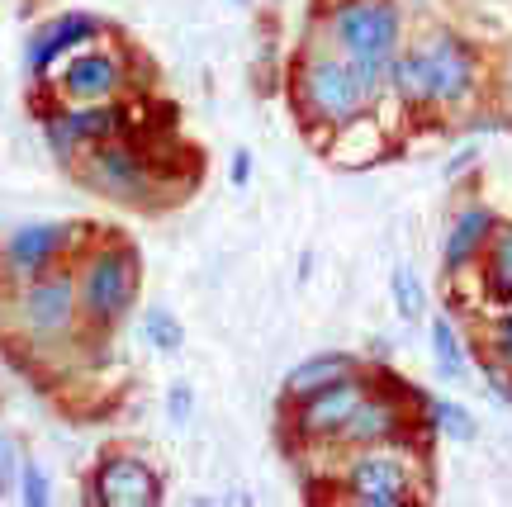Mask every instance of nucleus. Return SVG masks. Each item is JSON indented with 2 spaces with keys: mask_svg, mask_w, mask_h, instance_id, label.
<instances>
[{
  "mask_svg": "<svg viewBox=\"0 0 512 507\" xmlns=\"http://www.w3.org/2000/svg\"><path fill=\"white\" fill-rule=\"evenodd\" d=\"M356 370H366L361 356H351V351H318V356L299 361L290 375H285V384H280V408L294 399H309V394H318V389H328V384H337V380H347Z\"/></svg>",
  "mask_w": 512,
  "mask_h": 507,
  "instance_id": "4468645a",
  "label": "nucleus"
},
{
  "mask_svg": "<svg viewBox=\"0 0 512 507\" xmlns=\"http://www.w3.org/2000/svg\"><path fill=\"white\" fill-rule=\"evenodd\" d=\"M389 304H394L403 323H422L427 318V285H422V275L408 261H399L389 271Z\"/></svg>",
  "mask_w": 512,
  "mask_h": 507,
  "instance_id": "aec40b11",
  "label": "nucleus"
},
{
  "mask_svg": "<svg viewBox=\"0 0 512 507\" xmlns=\"http://www.w3.org/2000/svg\"><path fill=\"white\" fill-rule=\"evenodd\" d=\"M389 105L403 114H422L432 109V91H427V72L413 43H403L399 53L389 57Z\"/></svg>",
  "mask_w": 512,
  "mask_h": 507,
  "instance_id": "f3484780",
  "label": "nucleus"
},
{
  "mask_svg": "<svg viewBox=\"0 0 512 507\" xmlns=\"http://www.w3.org/2000/svg\"><path fill=\"white\" fill-rule=\"evenodd\" d=\"M494 228H498L494 204H484V200L460 204L456 214H451V223H446V237H441V275L456 280V275L470 271L479 261V252H484V242L494 237Z\"/></svg>",
  "mask_w": 512,
  "mask_h": 507,
  "instance_id": "ddd939ff",
  "label": "nucleus"
},
{
  "mask_svg": "<svg viewBox=\"0 0 512 507\" xmlns=\"http://www.w3.org/2000/svg\"><path fill=\"white\" fill-rule=\"evenodd\" d=\"M413 48L422 57L427 72V91H432V109H470L479 100V81H484V57L465 34H456L451 24H432L413 38Z\"/></svg>",
  "mask_w": 512,
  "mask_h": 507,
  "instance_id": "423d86ee",
  "label": "nucleus"
},
{
  "mask_svg": "<svg viewBox=\"0 0 512 507\" xmlns=\"http://www.w3.org/2000/svg\"><path fill=\"white\" fill-rule=\"evenodd\" d=\"M427 351H432V365H437L441 380L456 384L470 375V342L460 337L451 313H432V323H427Z\"/></svg>",
  "mask_w": 512,
  "mask_h": 507,
  "instance_id": "a211bd4d",
  "label": "nucleus"
},
{
  "mask_svg": "<svg viewBox=\"0 0 512 507\" xmlns=\"http://www.w3.org/2000/svg\"><path fill=\"white\" fill-rule=\"evenodd\" d=\"M484 370V384H489V394L498 403H512V365H498V361H479Z\"/></svg>",
  "mask_w": 512,
  "mask_h": 507,
  "instance_id": "bb28decb",
  "label": "nucleus"
},
{
  "mask_svg": "<svg viewBox=\"0 0 512 507\" xmlns=\"http://www.w3.org/2000/svg\"><path fill=\"white\" fill-rule=\"evenodd\" d=\"M190 413H195V389H190V384H171V389H166V417H171L176 427H185Z\"/></svg>",
  "mask_w": 512,
  "mask_h": 507,
  "instance_id": "a878e982",
  "label": "nucleus"
},
{
  "mask_svg": "<svg viewBox=\"0 0 512 507\" xmlns=\"http://www.w3.org/2000/svg\"><path fill=\"white\" fill-rule=\"evenodd\" d=\"M143 342L157 351V356H176L185 346V327L171 308H147L143 313Z\"/></svg>",
  "mask_w": 512,
  "mask_h": 507,
  "instance_id": "4be33fe9",
  "label": "nucleus"
},
{
  "mask_svg": "<svg viewBox=\"0 0 512 507\" xmlns=\"http://www.w3.org/2000/svg\"><path fill=\"white\" fill-rule=\"evenodd\" d=\"M475 271H479V290L489 294L494 304H512V218H498V228L484 242Z\"/></svg>",
  "mask_w": 512,
  "mask_h": 507,
  "instance_id": "dca6fc26",
  "label": "nucleus"
},
{
  "mask_svg": "<svg viewBox=\"0 0 512 507\" xmlns=\"http://www.w3.org/2000/svg\"><path fill=\"white\" fill-rule=\"evenodd\" d=\"M233 5H252V0H233Z\"/></svg>",
  "mask_w": 512,
  "mask_h": 507,
  "instance_id": "c756f323",
  "label": "nucleus"
},
{
  "mask_svg": "<svg viewBox=\"0 0 512 507\" xmlns=\"http://www.w3.org/2000/svg\"><path fill=\"white\" fill-rule=\"evenodd\" d=\"M19 503L24 507H43L48 503V498H53V484H48V470H43V465H38V460H29V455H24V465H19Z\"/></svg>",
  "mask_w": 512,
  "mask_h": 507,
  "instance_id": "b1692460",
  "label": "nucleus"
},
{
  "mask_svg": "<svg viewBox=\"0 0 512 507\" xmlns=\"http://www.w3.org/2000/svg\"><path fill=\"white\" fill-rule=\"evenodd\" d=\"M76 176L114 204H152V195H157V171H152L143 147L128 143V133L86 147V157L76 162Z\"/></svg>",
  "mask_w": 512,
  "mask_h": 507,
  "instance_id": "6e6552de",
  "label": "nucleus"
},
{
  "mask_svg": "<svg viewBox=\"0 0 512 507\" xmlns=\"http://www.w3.org/2000/svg\"><path fill=\"white\" fill-rule=\"evenodd\" d=\"M508 105H512V62H508Z\"/></svg>",
  "mask_w": 512,
  "mask_h": 507,
  "instance_id": "c85d7f7f",
  "label": "nucleus"
},
{
  "mask_svg": "<svg viewBox=\"0 0 512 507\" xmlns=\"http://www.w3.org/2000/svg\"><path fill=\"white\" fill-rule=\"evenodd\" d=\"M95 507H157L166 498L162 474L152 460L138 451H105L91 470V489H86Z\"/></svg>",
  "mask_w": 512,
  "mask_h": 507,
  "instance_id": "9b49d317",
  "label": "nucleus"
},
{
  "mask_svg": "<svg viewBox=\"0 0 512 507\" xmlns=\"http://www.w3.org/2000/svg\"><path fill=\"white\" fill-rule=\"evenodd\" d=\"M228 181L238 185V190H242L247 181H252V152H247V147H238V152H233V166H228Z\"/></svg>",
  "mask_w": 512,
  "mask_h": 507,
  "instance_id": "cd10ccee",
  "label": "nucleus"
},
{
  "mask_svg": "<svg viewBox=\"0 0 512 507\" xmlns=\"http://www.w3.org/2000/svg\"><path fill=\"white\" fill-rule=\"evenodd\" d=\"M380 370H356L347 380L328 384V389H318L309 399H294L280 408V432L290 446H304V451H323L337 441V432L347 427V417L361 408V399L370 394V384H375Z\"/></svg>",
  "mask_w": 512,
  "mask_h": 507,
  "instance_id": "0eeeda50",
  "label": "nucleus"
},
{
  "mask_svg": "<svg viewBox=\"0 0 512 507\" xmlns=\"http://www.w3.org/2000/svg\"><path fill=\"white\" fill-rule=\"evenodd\" d=\"M313 19L323 43L351 62H389L408 43L399 0H318Z\"/></svg>",
  "mask_w": 512,
  "mask_h": 507,
  "instance_id": "39448f33",
  "label": "nucleus"
},
{
  "mask_svg": "<svg viewBox=\"0 0 512 507\" xmlns=\"http://www.w3.org/2000/svg\"><path fill=\"white\" fill-rule=\"evenodd\" d=\"M0 308L5 327L34 351H53L81 337V299H76V261H62L53 271L5 285L0 280Z\"/></svg>",
  "mask_w": 512,
  "mask_h": 507,
  "instance_id": "7ed1b4c3",
  "label": "nucleus"
},
{
  "mask_svg": "<svg viewBox=\"0 0 512 507\" xmlns=\"http://www.w3.org/2000/svg\"><path fill=\"white\" fill-rule=\"evenodd\" d=\"M143 290V261L128 237H91L76 256V299H81V327L91 337H110L124 323Z\"/></svg>",
  "mask_w": 512,
  "mask_h": 507,
  "instance_id": "f03ea898",
  "label": "nucleus"
},
{
  "mask_svg": "<svg viewBox=\"0 0 512 507\" xmlns=\"http://www.w3.org/2000/svg\"><path fill=\"white\" fill-rule=\"evenodd\" d=\"M418 408H422V422H427V432H432V436L475 441L479 422H475V413H470L460 399H446V394H418Z\"/></svg>",
  "mask_w": 512,
  "mask_h": 507,
  "instance_id": "6ab92c4d",
  "label": "nucleus"
},
{
  "mask_svg": "<svg viewBox=\"0 0 512 507\" xmlns=\"http://www.w3.org/2000/svg\"><path fill=\"white\" fill-rule=\"evenodd\" d=\"M290 100H294V114L309 128H323V133L351 124L361 114H375L356 72H351V62L337 48H328V43H309V48L294 53Z\"/></svg>",
  "mask_w": 512,
  "mask_h": 507,
  "instance_id": "20e7f679",
  "label": "nucleus"
},
{
  "mask_svg": "<svg viewBox=\"0 0 512 507\" xmlns=\"http://www.w3.org/2000/svg\"><path fill=\"white\" fill-rule=\"evenodd\" d=\"M479 361H498V365H512V304H503L489 318L484 337H479Z\"/></svg>",
  "mask_w": 512,
  "mask_h": 507,
  "instance_id": "5701e85b",
  "label": "nucleus"
},
{
  "mask_svg": "<svg viewBox=\"0 0 512 507\" xmlns=\"http://www.w3.org/2000/svg\"><path fill=\"white\" fill-rule=\"evenodd\" d=\"M91 237L95 228H86V223H24L0 247V280L19 285V280H34L62 261H76Z\"/></svg>",
  "mask_w": 512,
  "mask_h": 507,
  "instance_id": "1a4fd4ad",
  "label": "nucleus"
},
{
  "mask_svg": "<svg viewBox=\"0 0 512 507\" xmlns=\"http://www.w3.org/2000/svg\"><path fill=\"white\" fill-rule=\"evenodd\" d=\"M62 105V100H57ZM62 119H67V128H72L76 138L86 147L95 143H110V138H124L128 133V109L124 100H95V105H62Z\"/></svg>",
  "mask_w": 512,
  "mask_h": 507,
  "instance_id": "2eb2a0df",
  "label": "nucleus"
},
{
  "mask_svg": "<svg viewBox=\"0 0 512 507\" xmlns=\"http://www.w3.org/2000/svg\"><path fill=\"white\" fill-rule=\"evenodd\" d=\"M19 465H24V451H19V441H15V436L0 432V498H5V493H15Z\"/></svg>",
  "mask_w": 512,
  "mask_h": 507,
  "instance_id": "393cba45",
  "label": "nucleus"
},
{
  "mask_svg": "<svg viewBox=\"0 0 512 507\" xmlns=\"http://www.w3.org/2000/svg\"><path fill=\"white\" fill-rule=\"evenodd\" d=\"M95 38H105V19L91 15V10H62L53 19H38L34 38L24 48V67L34 81H48L62 57H72L76 48H86Z\"/></svg>",
  "mask_w": 512,
  "mask_h": 507,
  "instance_id": "f8f14e48",
  "label": "nucleus"
},
{
  "mask_svg": "<svg viewBox=\"0 0 512 507\" xmlns=\"http://www.w3.org/2000/svg\"><path fill=\"white\" fill-rule=\"evenodd\" d=\"M62 105H95V100H124L128 95V57L110 43H86L72 57L57 62V72L48 76Z\"/></svg>",
  "mask_w": 512,
  "mask_h": 507,
  "instance_id": "9d476101",
  "label": "nucleus"
},
{
  "mask_svg": "<svg viewBox=\"0 0 512 507\" xmlns=\"http://www.w3.org/2000/svg\"><path fill=\"white\" fill-rule=\"evenodd\" d=\"M337 489L332 498L361 507H408L427 498V455L418 436L403 441H380V446H347L337 460Z\"/></svg>",
  "mask_w": 512,
  "mask_h": 507,
  "instance_id": "f257e3e1",
  "label": "nucleus"
},
{
  "mask_svg": "<svg viewBox=\"0 0 512 507\" xmlns=\"http://www.w3.org/2000/svg\"><path fill=\"white\" fill-rule=\"evenodd\" d=\"M38 128H43V143H48V152H53L57 166H76L81 157H86V143H81L72 128H67V119H62V105H48V109H43V114H38Z\"/></svg>",
  "mask_w": 512,
  "mask_h": 507,
  "instance_id": "412c9836",
  "label": "nucleus"
}]
</instances>
